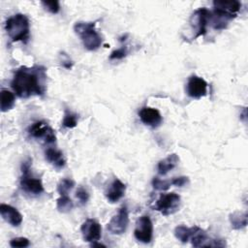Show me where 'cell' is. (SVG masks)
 <instances>
[{"instance_id": "cell-12", "label": "cell", "mask_w": 248, "mask_h": 248, "mask_svg": "<svg viewBox=\"0 0 248 248\" xmlns=\"http://www.w3.org/2000/svg\"><path fill=\"white\" fill-rule=\"evenodd\" d=\"M80 232L83 239L91 243L97 242L102 236V227L94 219L85 220L80 227Z\"/></svg>"}, {"instance_id": "cell-8", "label": "cell", "mask_w": 248, "mask_h": 248, "mask_svg": "<svg viewBox=\"0 0 248 248\" xmlns=\"http://www.w3.org/2000/svg\"><path fill=\"white\" fill-rule=\"evenodd\" d=\"M180 205V196L175 193L161 194L156 201L154 209L160 211L163 215L168 216L175 213Z\"/></svg>"}, {"instance_id": "cell-10", "label": "cell", "mask_w": 248, "mask_h": 248, "mask_svg": "<svg viewBox=\"0 0 248 248\" xmlns=\"http://www.w3.org/2000/svg\"><path fill=\"white\" fill-rule=\"evenodd\" d=\"M134 235L137 240L142 243H149L153 237V224L149 216H140L134 230Z\"/></svg>"}, {"instance_id": "cell-7", "label": "cell", "mask_w": 248, "mask_h": 248, "mask_svg": "<svg viewBox=\"0 0 248 248\" xmlns=\"http://www.w3.org/2000/svg\"><path fill=\"white\" fill-rule=\"evenodd\" d=\"M30 137L44 140L45 143L52 144L56 141L54 130L46 121H36L29 126L27 130Z\"/></svg>"}, {"instance_id": "cell-21", "label": "cell", "mask_w": 248, "mask_h": 248, "mask_svg": "<svg viewBox=\"0 0 248 248\" xmlns=\"http://www.w3.org/2000/svg\"><path fill=\"white\" fill-rule=\"evenodd\" d=\"M56 207L60 212L67 213L71 211L74 207V202L73 201L67 196H60V198L57 199L56 201Z\"/></svg>"}, {"instance_id": "cell-27", "label": "cell", "mask_w": 248, "mask_h": 248, "mask_svg": "<svg viewBox=\"0 0 248 248\" xmlns=\"http://www.w3.org/2000/svg\"><path fill=\"white\" fill-rule=\"evenodd\" d=\"M76 197L79 201L80 204H85L89 200V194L87 190L83 187H78L76 191Z\"/></svg>"}, {"instance_id": "cell-28", "label": "cell", "mask_w": 248, "mask_h": 248, "mask_svg": "<svg viewBox=\"0 0 248 248\" xmlns=\"http://www.w3.org/2000/svg\"><path fill=\"white\" fill-rule=\"evenodd\" d=\"M127 55V48L126 47H120L117 48L115 50H113L110 55H109V59L113 60V59H122Z\"/></svg>"}, {"instance_id": "cell-9", "label": "cell", "mask_w": 248, "mask_h": 248, "mask_svg": "<svg viewBox=\"0 0 248 248\" xmlns=\"http://www.w3.org/2000/svg\"><path fill=\"white\" fill-rule=\"evenodd\" d=\"M129 225V213L127 206L123 205L119 208L118 212L112 216L108 223L107 229L112 234H122L126 232Z\"/></svg>"}, {"instance_id": "cell-13", "label": "cell", "mask_w": 248, "mask_h": 248, "mask_svg": "<svg viewBox=\"0 0 248 248\" xmlns=\"http://www.w3.org/2000/svg\"><path fill=\"white\" fill-rule=\"evenodd\" d=\"M139 116L143 124L151 128H157L161 125L163 118L157 108L150 107H143L139 111Z\"/></svg>"}, {"instance_id": "cell-2", "label": "cell", "mask_w": 248, "mask_h": 248, "mask_svg": "<svg viewBox=\"0 0 248 248\" xmlns=\"http://www.w3.org/2000/svg\"><path fill=\"white\" fill-rule=\"evenodd\" d=\"M213 12L210 13L211 25L216 30L225 29L228 25L229 20L233 19L237 16L241 3L236 0L232 1H213Z\"/></svg>"}, {"instance_id": "cell-15", "label": "cell", "mask_w": 248, "mask_h": 248, "mask_svg": "<svg viewBox=\"0 0 248 248\" xmlns=\"http://www.w3.org/2000/svg\"><path fill=\"white\" fill-rule=\"evenodd\" d=\"M125 191H126L125 184L122 181H120L118 178H115L107 189L105 195L107 200L109 202L113 203L118 202L125 195Z\"/></svg>"}, {"instance_id": "cell-23", "label": "cell", "mask_w": 248, "mask_h": 248, "mask_svg": "<svg viewBox=\"0 0 248 248\" xmlns=\"http://www.w3.org/2000/svg\"><path fill=\"white\" fill-rule=\"evenodd\" d=\"M75 182L71 178H63L57 185V191L60 196H67L68 193L74 188Z\"/></svg>"}, {"instance_id": "cell-17", "label": "cell", "mask_w": 248, "mask_h": 248, "mask_svg": "<svg viewBox=\"0 0 248 248\" xmlns=\"http://www.w3.org/2000/svg\"><path fill=\"white\" fill-rule=\"evenodd\" d=\"M179 162V157L175 154H170L168 157L165 159L159 161L158 166H157V170L160 175H165L167 174L170 170L174 169Z\"/></svg>"}, {"instance_id": "cell-22", "label": "cell", "mask_w": 248, "mask_h": 248, "mask_svg": "<svg viewBox=\"0 0 248 248\" xmlns=\"http://www.w3.org/2000/svg\"><path fill=\"white\" fill-rule=\"evenodd\" d=\"M77 124H78V115L69 109H65L64 117H63V121H62L63 127L72 129V128H75L77 126Z\"/></svg>"}, {"instance_id": "cell-24", "label": "cell", "mask_w": 248, "mask_h": 248, "mask_svg": "<svg viewBox=\"0 0 248 248\" xmlns=\"http://www.w3.org/2000/svg\"><path fill=\"white\" fill-rule=\"evenodd\" d=\"M152 186L155 190L165 191L171 186V183H170V180H164V179H160L159 177H154L152 180Z\"/></svg>"}, {"instance_id": "cell-14", "label": "cell", "mask_w": 248, "mask_h": 248, "mask_svg": "<svg viewBox=\"0 0 248 248\" xmlns=\"http://www.w3.org/2000/svg\"><path fill=\"white\" fill-rule=\"evenodd\" d=\"M0 213L2 218L13 227H17L22 222V215L14 206L6 203L0 204Z\"/></svg>"}, {"instance_id": "cell-20", "label": "cell", "mask_w": 248, "mask_h": 248, "mask_svg": "<svg viewBox=\"0 0 248 248\" xmlns=\"http://www.w3.org/2000/svg\"><path fill=\"white\" fill-rule=\"evenodd\" d=\"M232 228L234 230H240L246 227L247 225V213L246 212H233L230 214L229 217Z\"/></svg>"}, {"instance_id": "cell-3", "label": "cell", "mask_w": 248, "mask_h": 248, "mask_svg": "<svg viewBox=\"0 0 248 248\" xmlns=\"http://www.w3.org/2000/svg\"><path fill=\"white\" fill-rule=\"evenodd\" d=\"M5 29L12 42L26 43L30 35L29 18L23 14H16L6 20Z\"/></svg>"}, {"instance_id": "cell-25", "label": "cell", "mask_w": 248, "mask_h": 248, "mask_svg": "<svg viewBox=\"0 0 248 248\" xmlns=\"http://www.w3.org/2000/svg\"><path fill=\"white\" fill-rule=\"evenodd\" d=\"M42 5L47 12L51 14H57L60 11V4H59V1L57 0L42 1Z\"/></svg>"}, {"instance_id": "cell-29", "label": "cell", "mask_w": 248, "mask_h": 248, "mask_svg": "<svg viewBox=\"0 0 248 248\" xmlns=\"http://www.w3.org/2000/svg\"><path fill=\"white\" fill-rule=\"evenodd\" d=\"M171 185L177 186V187H182L186 184L189 183V178L187 176H179V177H174L170 180Z\"/></svg>"}, {"instance_id": "cell-18", "label": "cell", "mask_w": 248, "mask_h": 248, "mask_svg": "<svg viewBox=\"0 0 248 248\" xmlns=\"http://www.w3.org/2000/svg\"><path fill=\"white\" fill-rule=\"evenodd\" d=\"M199 229H200V227H198V226L189 228L184 225H179V226L175 227V229H174V236L181 242L186 243L192 239V237L199 231Z\"/></svg>"}, {"instance_id": "cell-1", "label": "cell", "mask_w": 248, "mask_h": 248, "mask_svg": "<svg viewBox=\"0 0 248 248\" xmlns=\"http://www.w3.org/2000/svg\"><path fill=\"white\" fill-rule=\"evenodd\" d=\"M11 86L16 95L22 99L42 96L46 90V69L40 65L21 66L15 72Z\"/></svg>"}, {"instance_id": "cell-19", "label": "cell", "mask_w": 248, "mask_h": 248, "mask_svg": "<svg viewBox=\"0 0 248 248\" xmlns=\"http://www.w3.org/2000/svg\"><path fill=\"white\" fill-rule=\"evenodd\" d=\"M15 95L7 89H2L0 94V108L2 112L10 110L15 105Z\"/></svg>"}, {"instance_id": "cell-4", "label": "cell", "mask_w": 248, "mask_h": 248, "mask_svg": "<svg viewBox=\"0 0 248 248\" xmlns=\"http://www.w3.org/2000/svg\"><path fill=\"white\" fill-rule=\"evenodd\" d=\"M74 31L80 38L86 49L96 50L101 46L102 38L96 30V22H76Z\"/></svg>"}, {"instance_id": "cell-26", "label": "cell", "mask_w": 248, "mask_h": 248, "mask_svg": "<svg viewBox=\"0 0 248 248\" xmlns=\"http://www.w3.org/2000/svg\"><path fill=\"white\" fill-rule=\"evenodd\" d=\"M29 239L26 237H15L10 241V245L14 248H23L29 246Z\"/></svg>"}, {"instance_id": "cell-6", "label": "cell", "mask_w": 248, "mask_h": 248, "mask_svg": "<svg viewBox=\"0 0 248 248\" xmlns=\"http://www.w3.org/2000/svg\"><path fill=\"white\" fill-rule=\"evenodd\" d=\"M210 19V11L206 8H199L190 16L189 23L194 31L195 35L193 39H197L200 36H203L206 33V27Z\"/></svg>"}, {"instance_id": "cell-16", "label": "cell", "mask_w": 248, "mask_h": 248, "mask_svg": "<svg viewBox=\"0 0 248 248\" xmlns=\"http://www.w3.org/2000/svg\"><path fill=\"white\" fill-rule=\"evenodd\" d=\"M45 157L46 161L57 170H60L65 167L66 160L64 158L62 151H60L59 149H56L54 147L46 148L45 151Z\"/></svg>"}, {"instance_id": "cell-5", "label": "cell", "mask_w": 248, "mask_h": 248, "mask_svg": "<svg viewBox=\"0 0 248 248\" xmlns=\"http://www.w3.org/2000/svg\"><path fill=\"white\" fill-rule=\"evenodd\" d=\"M31 160L24 161L21 165L22 176L20 178V188L27 194L30 195H40L44 192V186L40 178L33 177L30 173Z\"/></svg>"}, {"instance_id": "cell-11", "label": "cell", "mask_w": 248, "mask_h": 248, "mask_svg": "<svg viewBox=\"0 0 248 248\" xmlns=\"http://www.w3.org/2000/svg\"><path fill=\"white\" fill-rule=\"evenodd\" d=\"M186 91L189 97L193 99H200L207 93V82L196 75H192L188 78Z\"/></svg>"}]
</instances>
